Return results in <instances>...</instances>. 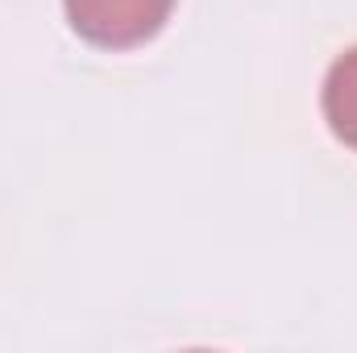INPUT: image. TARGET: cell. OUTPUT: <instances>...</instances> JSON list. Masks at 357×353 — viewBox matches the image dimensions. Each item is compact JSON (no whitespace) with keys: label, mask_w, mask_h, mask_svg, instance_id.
<instances>
[{"label":"cell","mask_w":357,"mask_h":353,"mask_svg":"<svg viewBox=\"0 0 357 353\" xmlns=\"http://www.w3.org/2000/svg\"><path fill=\"white\" fill-rule=\"evenodd\" d=\"M171 8L175 0H67V21L91 46L125 50L150 42L167 25Z\"/></svg>","instance_id":"cell-1"},{"label":"cell","mask_w":357,"mask_h":353,"mask_svg":"<svg viewBox=\"0 0 357 353\" xmlns=\"http://www.w3.org/2000/svg\"><path fill=\"white\" fill-rule=\"evenodd\" d=\"M324 117H328V129L349 150H357V46L345 50L328 67V80H324Z\"/></svg>","instance_id":"cell-2"}]
</instances>
